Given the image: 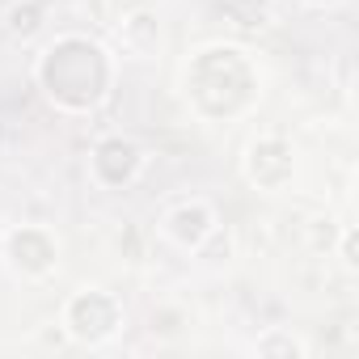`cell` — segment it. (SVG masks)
Listing matches in <instances>:
<instances>
[{
  "label": "cell",
  "instance_id": "6da1fadb",
  "mask_svg": "<svg viewBox=\"0 0 359 359\" xmlns=\"http://www.w3.org/2000/svg\"><path fill=\"white\" fill-rule=\"evenodd\" d=\"M34 81L55 110L89 114L110 97L114 55L89 34H55L34 60Z\"/></svg>",
  "mask_w": 359,
  "mask_h": 359
},
{
  "label": "cell",
  "instance_id": "7a4b0ae2",
  "mask_svg": "<svg viewBox=\"0 0 359 359\" xmlns=\"http://www.w3.org/2000/svg\"><path fill=\"white\" fill-rule=\"evenodd\" d=\"M182 89H187V102H191L195 114L216 93V97H224L220 102V118H237V114H245L258 102L262 72H258V64L250 60L245 47H237V43H208V47H199L187 60Z\"/></svg>",
  "mask_w": 359,
  "mask_h": 359
},
{
  "label": "cell",
  "instance_id": "3957f363",
  "mask_svg": "<svg viewBox=\"0 0 359 359\" xmlns=\"http://www.w3.org/2000/svg\"><path fill=\"white\" fill-rule=\"evenodd\" d=\"M60 325L72 342L81 346H106L118 338L123 330V304L118 296H110L106 287H81L64 300V313H60Z\"/></svg>",
  "mask_w": 359,
  "mask_h": 359
},
{
  "label": "cell",
  "instance_id": "277c9868",
  "mask_svg": "<svg viewBox=\"0 0 359 359\" xmlns=\"http://www.w3.org/2000/svg\"><path fill=\"white\" fill-rule=\"evenodd\" d=\"M296 173H300V156L287 135H275V131L254 135L241 152V177L262 195H283L296 182Z\"/></svg>",
  "mask_w": 359,
  "mask_h": 359
},
{
  "label": "cell",
  "instance_id": "5b68a950",
  "mask_svg": "<svg viewBox=\"0 0 359 359\" xmlns=\"http://www.w3.org/2000/svg\"><path fill=\"white\" fill-rule=\"evenodd\" d=\"M60 237L47 224H13L0 233V258L18 279H47L60 266Z\"/></svg>",
  "mask_w": 359,
  "mask_h": 359
},
{
  "label": "cell",
  "instance_id": "8992f818",
  "mask_svg": "<svg viewBox=\"0 0 359 359\" xmlns=\"http://www.w3.org/2000/svg\"><path fill=\"white\" fill-rule=\"evenodd\" d=\"M148 169V152L131 135H102L89 152V182L102 191H127Z\"/></svg>",
  "mask_w": 359,
  "mask_h": 359
},
{
  "label": "cell",
  "instance_id": "52a82bcc",
  "mask_svg": "<svg viewBox=\"0 0 359 359\" xmlns=\"http://www.w3.org/2000/svg\"><path fill=\"white\" fill-rule=\"evenodd\" d=\"M161 237L173 245V250H182V254H199V245L220 229V216L208 199H177L161 212Z\"/></svg>",
  "mask_w": 359,
  "mask_h": 359
},
{
  "label": "cell",
  "instance_id": "ba28073f",
  "mask_svg": "<svg viewBox=\"0 0 359 359\" xmlns=\"http://www.w3.org/2000/svg\"><path fill=\"white\" fill-rule=\"evenodd\" d=\"M114 39H118V51L127 60H156L165 47V22L156 9L135 5L114 22Z\"/></svg>",
  "mask_w": 359,
  "mask_h": 359
},
{
  "label": "cell",
  "instance_id": "9c48e42d",
  "mask_svg": "<svg viewBox=\"0 0 359 359\" xmlns=\"http://www.w3.org/2000/svg\"><path fill=\"white\" fill-rule=\"evenodd\" d=\"M43 30H47V5H43V0H9L5 34L13 43H34Z\"/></svg>",
  "mask_w": 359,
  "mask_h": 359
},
{
  "label": "cell",
  "instance_id": "30bf717a",
  "mask_svg": "<svg viewBox=\"0 0 359 359\" xmlns=\"http://www.w3.org/2000/svg\"><path fill=\"white\" fill-rule=\"evenodd\" d=\"M237 30H271L279 22V0H220Z\"/></svg>",
  "mask_w": 359,
  "mask_h": 359
},
{
  "label": "cell",
  "instance_id": "8fae6325",
  "mask_svg": "<svg viewBox=\"0 0 359 359\" xmlns=\"http://www.w3.org/2000/svg\"><path fill=\"white\" fill-rule=\"evenodd\" d=\"M250 351H254V355H279V359H304V355H309V342H304L300 334L275 325V330L258 334V338L250 342Z\"/></svg>",
  "mask_w": 359,
  "mask_h": 359
},
{
  "label": "cell",
  "instance_id": "7c38bea8",
  "mask_svg": "<svg viewBox=\"0 0 359 359\" xmlns=\"http://www.w3.org/2000/svg\"><path fill=\"white\" fill-rule=\"evenodd\" d=\"M338 262H342L346 271L359 266V233H355V224H342V229H338Z\"/></svg>",
  "mask_w": 359,
  "mask_h": 359
},
{
  "label": "cell",
  "instance_id": "4fadbf2b",
  "mask_svg": "<svg viewBox=\"0 0 359 359\" xmlns=\"http://www.w3.org/2000/svg\"><path fill=\"white\" fill-rule=\"evenodd\" d=\"M304 9H334V5H342V0H300Z\"/></svg>",
  "mask_w": 359,
  "mask_h": 359
}]
</instances>
